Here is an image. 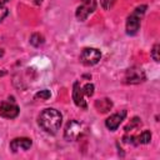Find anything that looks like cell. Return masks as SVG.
<instances>
[{
  "label": "cell",
  "mask_w": 160,
  "mask_h": 160,
  "mask_svg": "<svg viewBox=\"0 0 160 160\" xmlns=\"http://www.w3.org/2000/svg\"><path fill=\"white\" fill-rule=\"evenodd\" d=\"M38 122H39V125H40V128L42 130H45L48 134L54 135V134L58 132V130L61 126L62 115L56 109L48 108V109H44L40 112Z\"/></svg>",
  "instance_id": "6da1fadb"
},
{
  "label": "cell",
  "mask_w": 160,
  "mask_h": 160,
  "mask_svg": "<svg viewBox=\"0 0 160 160\" xmlns=\"http://www.w3.org/2000/svg\"><path fill=\"white\" fill-rule=\"evenodd\" d=\"M146 5L138 6L126 19V32L128 35H135L140 28V21L145 14Z\"/></svg>",
  "instance_id": "7a4b0ae2"
},
{
  "label": "cell",
  "mask_w": 160,
  "mask_h": 160,
  "mask_svg": "<svg viewBox=\"0 0 160 160\" xmlns=\"http://www.w3.org/2000/svg\"><path fill=\"white\" fill-rule=\"evenodd\" d=\"M85 130H86V126L82 122H80L78 120H70L66 124V126H65L64 138L68 141H75L80 136H82V134L85 132Z\"/></svg>",
  "instance_id": "3957f363"
},
{
  "label": "cell",
  "mask_w": 160,
  "mask_h": 160,
  "mask_svg": "<svg viewBox=\"0 0 160 160\" xmlns=\"http://www.w3.org/2000/svg\"><path fill=\"white\" fill-rule=\"evenodd\" d=\"M101 58V52L95 49V48H85L82 51H81V55H80V60L84 65H95L99 62Z\"/></svg>",
  "instance_id": "277c9868"
},
{
  "label": "cell",
  "mask_w": 160,
  "mask_h": 160,
  "mask_svg": "<svg viewBox=\"0 0 160 160\" xmlns=\"http://www.w3.org/2000/svg\"><path fill=\"white\" fill-rule=\"evenodd\" d=\"M124 79H125L126 84H140V82L145 81L146 76H145V72L141 68L132 66V68L126 70Z\"/></svg>",
  "instance_id": "5b68a950"
},
{
  "label": "cell",
  "mask_w": 160,
  "mask_h": 160,
  "mask_svg": "<svg viewBox=\"0 0 160 160\" xmlns=\"http://www.w3.org/2000/svg\"><path fill=\"white\" fill-rule=\"evenodd\" d=\"M96 8V1L95 0H82V4L80 6H78L76 9V19L79 21H84L86 20V18L95 10Z\"/></svg>",
  "instance_id": "8992f818"
},
{
  "label": "cell",
  "mask_w": 160,
  "mask_h": 160,
  "mask_svg": "<svg viewBox=\"0 0 160 160\" xmlns=\"http://www.w3.org/2000/svg\"><path fill=\"white\" fill-rule=\"evenodd\" d=\"M19 115V106L12 101H4L0 104V116L5 119H14Z\"/></svg>",
  "instance_id": "52a82bcc"
},
{
  "label": "cell",
  "mask_w": 160,
  "mask_h": 160,
  "mask_svg": "<svg viewBox=\"0 0 160 160\" xmlns=\"http://www.w3.org/2000/svg\"><path fill=\"white\" fill-rule=\"evenodd\" d=\"M72 100H74L75 105L79 106V108H81V109H86L88 108L86 101L84 99V91H82V88L80 86L79 81L74 82V86H72Z\"/></svg>",
  "instance_id": "ba28073f"
},
{
  "label": "cell",
  "mask_w": 160,
  "mask_h": 160,
  "mask_svg": "<svg viewBox=\"0 0 160 160\" xmlns=\"http://www.w3.org/2000/svg\"><path fill=\"white\" fill-rule=\"evenodd\" d=\"M125 115H126V110H122L121 112L110 115V116L105 120V125H106V128H108L110 131H115V130L119 128V125L121 124V121L124 120Z\"/></svg>",
  "instance_id": "9c48e42d"
},
{
  "label": "cell",
  "mask_w": 160,
  "mask_h": 160,
  "mask_svg": "<svg viewBox=\"0 0 160 160\" xmlns=\"http://www.w3.org/2000/svg\"><path fill=\"white\" fill-rule=\"evenodd\" d=\"M32 145L31 139L29 138H16L10 142V149L14 152H18L20 150H29Z\"/></svg>",
  "instance_id": "30bf717a"
},
{
  "label": "cell",
  "mask_w": 160,
  "mask_h": 160,
  "mask_svg": "<svg viewBox=\"0 0 160 160\" xmlns=\"http://www.w3.org/2000/svg\"><path fill=\"white\" fill-rule=\"evenodd\" d=\"M95 108L98 109V111L100 112H108L111 108H112V102L110 99L105 98V99H100L95 101Z\"/></svg>",
  "instance_id": "8fae6325"
},
{
  "label": "cell",
  "mask_w": 160,
  "mask_h": 160,
  "mask_svg": "<svg viewBox=\"0 0 160 160\" xmlns=\"http://www.w3.org/2000/svg\"><path fill=\"white\" fill-rule=\"evenodd\" d=\"M136 139H138V141H136L138 144H149L151 140V132L149 130H144Z\"/></svg>",
  "instance_id": "7c38bea8"
},
{
  "label": "cell",
  "mask_w": 160,
  "mask_h": 160,
  "mask_svg": "<svg viewBox=\"0 0 160 160\" xmlns=\"http://www.w3.org/2000/svg\"><path fill=\"white\" fill-rule=\"evenodd\" d=\"M30 44H31L32 46H35V48L42 45V44H44V36L40 35V34H38V32L32 34V35L30 36Z\"/></svg>",
  "instance_id": "4fadbf2b"
},
{
  "label": "cell",
  "mask_w": 160,
  "mask_h": 160,
  "mask_svg": "<svg viewBox=\"0 0 160 160\" xmlns=\"http://www.w3.org/2000/svg\"><path fill=\"white\" fill-rule=\"evenodd\" d=\"M141 125V121L139 118H134L131 120V122H129L126 126H125V131H130V130H134L135 128H139Z\"/></svg>",
  "instance_id": "5bb4252c"
},
{
  "label": "cell",
  "mask_w": 160,
  "mask_h": 160,
  "mask_svg": "<svg viewBox=\"0 0 160 160\" xmlns=\"http://www.w3.org/2000/svg\"><path fill=\"white\" fill-rule=\"evenodd\" d=\"M50 96H51V92H50V90H46V89L40 90L35 94V99H40V100H48Z\"/></svg>",
  "instance_id": "9a60e30c"
},
{
  "label": "cell",
  "mask_w": 160,
  "mask_h": 160,
  "mask_svg": "<svg viewBox=\"0 0 160 160\" xmlns=\"http://www.w3.org/2000/svg\"><path fill=\"white\" fill-rule=\"evenodd\" d=\"M82 91H84L85 95H88V96H92V95H94V85H92L91 82H88V84L82 88Z\"/></svg>",
  "instance_id": "2e32d148"
},
{
  "label": "cell",
  "mask_w": 160,
  "mask_h": 160,
  "mask_svg": "<svg viewBox=\"0 0 160 160\" xmlns=\"http://www.w3.org/2000/svg\"><path fill=\"white\" fill-rule=\"evenodd\" d=\"M115 1L116 0H100V4H101L104 10H109V9H111L114 6Z\"/></svg>",
  "instance_id": "e0dca14e"
},
{
  "label": "cell",
  "mask_w": 160,
  "mask_h": 160,
  "mask_svg": "<svg viewBox=\"0 0 160 160\" xmlns=\"http://www.w3.org/2000/svg\"><path fill=\"white\" fill-rule=\"evenodd\" d=\"M159 44H155L154 45V48H152V50H151V58L155 60V61H159V59H160V56H159Z\"/></svg>",
  "instance_id": "ac0fdd59"
},
{
  "label": "cell",
  "mask_w": 160,
  "mask_h": 160,
  "mask_svg": "<svg viewBox=\"0 0 160 160\" xmlns=\"http://www.w3.org/2000/svg\"><path fill=\"white\" fill-rule=\"evenodd\" d=\"M8 14H9V10H8V8L6 6H4L2 4H0V22L8 16Z\"/></svg>",
  "instance_id": "d6986e66"
},
{
  "label": "cell",
  "mask_w": 160,
  "mask_h": 160,
  "mask_svg": "<svg viewBox=\"0 0 160 160\" xmlns=\"http://www.w3.org/2000/svg\"><path fill=\"white\" fill-rule=\"evenodd\" d=\"M6 74V71L5 70H2V69H0V76H4Z\"/></svg>",
  "instance_id": "ffe728a7"
},
{
  "label": "cell",
  "mask_w": 160,
  "mask_h": 160,
  "mask_svg": "<svg viewBox=\"0 0 160 160\" xmlns=\"http://www.w3.org/2000/svg\"><path fill=\"white\" fill-rule=\"evenodd\" d=\"M8 1H10V0H0V4H2V5H4V4H5V2H8Z\"/></svg>",
  "instance_id": "44dd1931"
},
{
  "label": "cell",
  "mask_w": 160,
  "mask_h": 160,
  "mask_svg": "<svg viewBox=\"0 0 160 160\" xmlns=\"http://www.w3.org/2000/svg\"><path fill=\"white\" fill-rule=\"evenodd\" d=\"M4 55V49H0V58Z\"/></svg>",
  "instance_id": "7402d4cb"
}]
</instances>
